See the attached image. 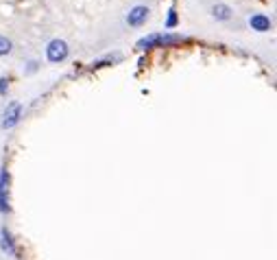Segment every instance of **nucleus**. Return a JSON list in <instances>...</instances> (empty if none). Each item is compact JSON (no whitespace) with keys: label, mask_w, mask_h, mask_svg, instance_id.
Here are the masks:
<instances>
[{"label":"nucleus","mask_w":277,"mask_h":260,"mask_svg":"<svg viewBox=\"0 0 277 260\" xmlns=\"http://www.w3.org/2000/svg\"><path fill=\"white\" fill-rule=\"evenodd\" d=\"M212 16H214L216 20H229L231 18V9H229L227 5H216L214 9H212Z\"/></svg>","instance_id":"6e6552de"},{"label":"nucleus","mask_w":277,"mask_h":260,"mask_svg":"<svg viewBox=\"0 0 277 260\" xmlns=\"http://www.w3.org/2000/svg\"><path fill=\"white\" fill-rule=\"evenodd\" d=\"M7 88H9L7 77H0V97H5V94H7Z\"/></svg>","instance_id":"f8f14e48"},{"label":"nucleus","mask_w":277,"mask_h":260,"mask_svg":"<svg viewBox=\"0 0 277 260\" xmlns=\"http://www.w3.org/2000/svg\"><path fill=\"white\" fill-rule=\"evenodd\" d=\"M46 57H48V62H53V64L63 62V59L68 57V44L63 40H53L48 46H46Z\"/></svg>","instance_id":"f257e3e1"},{"label":"nucleus","mask_w":277,"mask_h":260,"mask_svg":"<svg viewBox=\"0 0 277 260\" xmlns=\"http://www.w3.org/2000/svg\"><path fill=\"white\" fill-rule=\"evenodd\" d=\"M9 53H11V42L0 35V55H9Z\"/></svg>","instance_id":"9d476101"},{"label":"nucleus","mask_w":277,"mask_h":260,"mask_svg":"<svg viewBox=\"0 0 277 260\" xmlns=\"http://www.w3.org/2000/svg\"><path fill=\"white\" fill-rule=\"evenodd\" d=\"M146 20H149V9L142 7V5L133 7V9L129 11V16H127V24H129V27H140V24H144Z\"/></svg>","instance_id":"20e7f679"},{"label":"nucleus","mask_w":277,"mask_h":260,"mask_svg":"<svg viewBox=\"0 0 277 260\" xmlns=\"http://www.w3.org/2000/svg\"><path fill=\"white\" fill-rule=\"evenodd\" d=\"M20 118H22V103H18V101L9 103V105H7V110H5V118H2V127H5V129L15 127V125L20 123Z\"/></svg>","instance_id":"f03ea898"},{"label":"nucleus","mask_w":277,"mask_h":260,"mask_svg":"<svg viewBox=\"0 0 277 260\" xmlns=\"http://www.w3.org/2000/svg\"><path fill=\"white\" fill-rule=\"evenodd\" d=\"M249 24H251V29H253V31H260V33H264V31H268V29H271V20H268L266 16H262V14L251 16Z\"/></svg>","instance_id":"39448f33"},{"label":"nucleus","mask_w":277,"mask_h":260,"mask_svg":"<svg viewBox=\"0 0 277 260\" xmlns=\"http://www.w3.org/2000/svg\"><path fill=\"white\" fill-rule=\"evenodd\" d=\"M0 247L9 256H15V245H14V241H11V234L7 232V228L0 229Z\"/></svg>","instance_id":"423d86ee"},{"label":"nucleus","mask_w":277,"mask_h":260,"mask_svg":"<svg viewBox=\"0 0 277 260\" xmlns=\"http://www.w3.org/2000/svg\"><path fill=\"white\" fill-rule=\"evenodd\" d=\"M179 42H184L181 35H162L159 37V46H170V44H179Z\"/></svg>","instance_id":"1a4fd4ad"},{"label":"nucleus","mask_w":277,"mask_h":260,"mask_svg":"<svg viewBox=\"0 0 277 260\" xmlns=\"http://www.w3.org/2000/svg\"><path fill=\"white\" fill-rule=\"evenodd\" d=\"M159 37H162V35H149V37H142V40L138 42L136 49H138V50H149V49H153V46H159Z\"/></svg>","instance_id":"0eeeda50"},{"label":"nucleus","mask_w":277,"mask_h":260,"mask_svg":"<svg viewBox=\"0 0 277 260\" xmlns=\"http://www.w3.org/2000/svg\"><path fill=\"white\" fill-rule=\"evenodd\" d=\"M177 11L175 9H170L168 11V18H166V29H172V27H177Z\"/></svg>","instance_id":"9b49d317"},{"label":"nucleus","mask_w":277,"mask_h":260,"mask_svg":"<svg viewBox=\"0 0 277 260\" xmlns=\"http://www.w3.org/2000/svg\"><path fill=\"white\" fill-rule=\"evenodd\" d=\"M9 210V173L2 168L0 171V212L7 214Z\"/></svg>","instance_id":"7ed1b4c3"}]
</instances>
